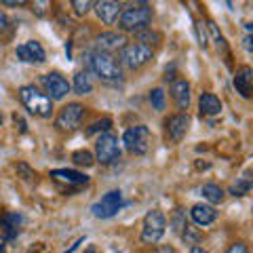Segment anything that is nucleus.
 Returning a JSON list of instances; mask_svg holds the SVG:
<instances>
[{
    "label": "nucleus",
    "instance_id": "nucleus-1",
    "mask_svg": "<svg viewBox=\"0 0 253 253\" xmlns=\"http://www.w3.org/2000/svg\"><path fill=\"white\" fill-rule=\"evenodd\" d=\"M86 59H89L91 72L97 76L101 83H106V84H118V83L123 81L121 63H116V59L110 53L93 51V53H89V57H86Z\"/></svg>",
    "mask_w": 253,
    "mask_h": 253
},
{
    "label": "nucleus",
    "instance_id": "nucleus-2",
    "mask_svg": "<svg viewBox=\"0 0 253 253\" xmlns=\"http://www.w3.org/2000/svg\"><path fill=\"white\" fill-rule=\"evenodd\" d=\"M19 99L26 106V110L34 116L41 118H51L53 114V99L46 93H41L34 84H26L19 89Z\"/></svg>",
    "mask_w": 253,
    "mask_h": 253
},
{
    "label": "nucleus",
    "instance_id": "nucleus-3",
    "mask_svg": "<svg viewBox=\"0 0 253 253\" xmlns=\"http://www.w3.org/2000/svg\"><path fill=\"white\" fill-rule=\"evenodd\" d=\"M150 23H152V11L148 6L129 4L118 15V28L123 32H131V34H137V32L146 30Z\"/></svg>",
    "mask_w": 253,
    "mask_h": 253
},
{
    "label": "nucleus",
    "instance_id": "nucleus-4",
    "mask_svg": "<svg viewBox=\"0 0 253 253\" xmlns=\"http://www.w3.org/2000/svg\"><path fill=\"white\" fill-rule=\"evenodd\" d=\"M152 55H154L152 46L141 42H129L118 51V59H121V66H125L126 70H139L152 59Z\"/></svg>",
    "mask_w": 253,
    "mask_h": 253
},
{
    "label": "nucleus",
    "instance_id": "nucleus-5",
    "mask_svg": "<svg viewBox=\"0 0 253 253\" xmlns=\"http://www.w3.org/2000/svg\"><path fill=\"white\" fill-rule=\"evenodd\" d=\"M167 232V217L163 211L152 209L146 213L144 226H141V243L146 245H156Z\"/></svg>",
    "mask_w": 253,
    "mask_h": 253
},
{
    "label": "nucleus",
    "instance_id": "nucleus-6",
    "mask_svg": "<svg viewBox=\"0 0 253 253\" xmlns=\"http://www.w3.org/2000/svg\"><path fill=\"white\" fill-rule=\"evenodd\" d=\"M121 209H123V192L121 190H112V192L104 194L97 203L93 205L91 213H93V217H97V219H110V217H114Z\"/></svg>",
    "mask_w": 253,
    "mask_h": 253
},
{
    "label": "nucleus",
    "instance_id": "nucleus-7",
    "mask_svg": "<svg viewBox=\"0 0 253 253\" xmlns=\"http://www.w3.org/2000/svg\"><path fill=\"white\" fill-rule=\"evenodd\" d=\"M95 156H97V161L101 165H106V167L121 158V146H118V137L114 133L106 131L104 135H99L97 144H95Z\"/></svg>",
    "mask_w": 253,
    "mask_h": 253
},
{
    "label": "nucleus",
    "instance_id": "nucleus-8",
    "mask_svg": "<svg viewBox=\"0 0 253 253\" xmlns=\"http://www.w3.org/2000/svg\"><path fill=\"white\" fill-rule=\"evenodd\" d=\"M148 139H150V129L146 125H137V126H131V129L125 131L123 144L131 154L141 156L148 152Z\"/></svg>",
    "mask_w": 253,
    "mask_h": 253
},
{
    "label": "nucleus",
    "instance_id": "nucleus-9",
    "mask_svg": "<svg viewBox=\"0 0 253 253\" xmlns=\"http://www.w3.org/2000/svg\"><path fill=\"white\" fill-rule=\"evenodd\" d=\"M83 114H84V108L78 104V101L63 106L61 112L57 114V118H55V126H57L59 131H72V129H76V126L81 125Z\"/></svg>",
    "mask_w": 253,
    "mask_h": 253
},
{
    "label": "nucleus",
    "instance_id": "nucleus-10",
    "mask_svg": "<svg viewBox=\"0 0 253 253\" xmlns=\"http://www.w3.org/2000/svg\"><path fill=\"white\" fill-rule=\"evenodd\" d=\"M41 84L44 86V93L49 95L53 101H59L70 93V83L59 72H49V74L41 76Z\"/></svg>",
    "mask_w": 253,
    "mask_h": 253
},
{
    "label": "nucleus",
    "instance_id": "nucleus-11",
    "mask_svg": "<svg viewBox=\"0 0 253 253\" xmlns=\"http://www.w3.org/2000/svg\"><path fill=\"white\" fill-rule=\"evenodd\" d=\"M95 44H97V51L112 55L116 51H121L126 44V38H125V34H121V32H101V34L95 38Z\"/></svg>",
    "mask_w": 253,
    "mask_h": 253
},
{
    "label": "nucleus",
    "instance_id": "nucleus-12",
    "mask_svg": "<svg viewBox=\"0 0 253 253\" xmlns=\"http://www.w3.org/2000/svg\"><path fill=\"white\" fill-rule=\"evenodd\" d=\"M165 126H167V133H169L171 141H175V144H177V141L184 139V135L188 133L190 118H188V114H184V112L171 114L167 121H165Z\"/></svg>",
    "mask_w": 253,
    "mask_h": 253
},
{
    "label": "nucleus",
    "instance_id": "nucleus-13",
    "mask_svg": "<svg viewBox=\"0 0 253 253\" xmlns=\"http://www.w3.org/2000/svg\"><path fill=\"white\" fill-rule=\"evenodd\" d=\"M15 55H17V59L23 63H42L46 59L44 49L41 46V42H36V41H28L26 44L17 46Z\"/></svg>",
    "mask_w": 253,
    "mask_h": 253
},
{
    "label": "nucleus",
    "instance_id": "nucleus-14",
    "mask_svg": "<svg viewBox=\"0 0 253 253\" xmlns=\"http://www.w3.org/2000/svg\"><path fill=\"white\" fill-rule=\"evenodd\" d=\"M121 11H123V6L118 0H95V15L104 23H108V26H112L118 19Z\"/></svg>",
    "mask_w": 253,
    "mask_h": 253
},
{
    "label": "nucleus",
    "instance_id": "nucleus-15",
    "mask_svg": "<svg viewBox=\"0 0 253 253\" xmlns=\"http://www.w3.org/2000/svg\"><path fill=\"white\" fill-rule=\"evenodd\" d=\"M234 89L245 99L253 97V70L249 66H243V68L236 70V74H234Z\"/></svg>",
    "mask_w": 253,
    "mask_h": 253
},
{
    "label": "nucleus",
    "instance_id": "nucleus-16",
    "mask_svg": "<svg viewBox=\"0 0 253 253\" xmlns=\"http://www.w3.org/2000/svg\"><path fill=\"white\" fill-rule=\"evenodd\" d=\"M21 224H23V217L15 211H9V213H4V215H0V232L4 234L6 241H13L15 236L19 234Z\"/></svg>",
    "mask_w": 253,
    "mask_h": 253
},
{
    "label": "nucleus",
    "instance_id": "nucleus-17",
    "mask_svg": "<svg viewBox=\"0 0 253 253\" xmlns=\"http://www.w3.org/2000/svg\"><path fill=\"white\" fill-rule=\"evenodd\" d=\"M171 97L177 104L179 110H188L190 106V83L184 78H177V81L171 83Z\"/></svg>",
    "mask_w": 253,
    "mask_h": 253
},
{
    "label": "nucleus",
    "instance_id": "nucleus-18",
    "mask_svg": "<svg viewBox=\"0 0 253 253\" xmlns=\"http://www.w3.org/2000/svg\"><path fill=\"white\" fill-rule=\"evenodd\" d=\"M190 215H192L194 219V224H199V226H209L215 221L217 217V211L213 205H194L192 211H190Z\"/></svg>",
    "mask_w": 253,
    "mask_h": 253
},
{
    "label": "nucleus",
    "instance_id": "nucleus-19",
    "mask_svg": "<svg viewBox=\"0 0 253 253\" xmlns=\"http://www.w3.org/2000/svg\"><path fill=\"white\" fill-rule=\"evenodd\" d=\"M51 177L57 179V181H63V184H76V186L86 184V181H89V177H86L84 173L72 171V169H53L51 171Z\"/></svg>",
    "mask_w": 253,
    "mask_h": 253
},
{
    "label": "nucleus",
    "instance_id": "nucleus-20",
    "mask_svg": "<svg viewBox=\"0 0 253 253\" xmlns=\"http://www.w3.org/2000/svg\"><path fill=\"white\" fill-rule=\"evenodd\" d=\"M199 108L203 116H217L221 112V101L217 95L213 93H203L199 97Z\"/></svg>",
    "mask_w": 253,
    "mask_h": 253
},
{
    "label": "nucleus",
    "instance_id": "nucleus-21",
    "mask_svg": "<svg viewBox=\"0 0 253 253\" xmlns=\"http://www.w3.org/2000/svg\"><path fill=\"white\" fill-rule=\"evenodd\" d=\"M201 194H203V199L209 201L211 205H217V203L224 201V190H221L217 184H205L201 188Z\"/></svg>",
    "mask_w": 253,
    "mask_h": 253
},
{
    "label": "nucleus",
    "instance_id": "nucleus-22",
    "mask_svg": "<svg viewBox=\"0 0 253 253\" xmlns=\"http://www.w3.org/2000/svg\"><path fill=\"white\" fill-rule=\"evenodd\" d=\"M93 91V83L89 72H78L74 76V93L76 95H89Z\"/></svg>",
    "mask_w": 253,
    "mask_h": 253
},
{
    "label": "nucleus",
    "instance_id": "nucleus-23",
    "mask_svg": "<svg viewBox=\"0 0 253 253\" xmlns=\"http://www.w3.org/2000/svg\"><path fill=\"white\" fill-rule=\"evenodd\" d=\"M171 228H173V232L179 234V236L186 232L188 221H186V213H184V209H175V211H173V217H171Z\"/></svg>",
    "mask_w": 253,
    "mask_h": 253
},
{
    "label": "nucleus",
    "instance_id": "nucleus-24",
    "mask_svg": "<svg viewBox=\"0 0 253 253\" xmlns=\"http://www.w3.org/2000/svg\"><path fill=\"white\" fill-rule=\"evenodd\" d=\"M72 161L76 165H81V167H91V165L95 163L93 154L89 152V150H76V152L72 154Z\"/></svg>",
    "mask_w": 253,
    "mask_h": 253
},
{
    "label": "nucleus",
    "instance_id": "nucleus-25",
    "mask_svg": "<svg viewBox=\"0 0 253 253\" xmlns=\"http://www.w3.org/2000/svg\"><path fill=\"white\" fill-rule=\"evenodd\" d=\"M158 41H161V36L156 34V32H152V30H141V32H137V42H141V44H148V46H152V44H156Z\"/></svg>",
    "mask_w": 253,
    "mask_h": 253
},
{
    "label": "nucleus",
    "instance_id": "nucleus-26",
    "mask_svg": "<svg viewBox=\"0 0 253 253\" xmlns=\"http://www.w3.org/2000/svg\"><path fill=\"white\" fill-rule=\"evenodd\" d=\"M205 26L209 28L211 36H213V41H215V44H217V49H219V51H226V49H228V46H226V41H224V36L219 34V30H217L215 23H213V21H207V23H205Z\"/></svg>",
    "mask_w": 253,
    "mask_h": 253
},
{
    "label": "nucleus",
    "instance_id": "nucleus-27",
    "mask_svg": "<svg viewBox=\"0 0 253 253\" xmlns=\"http://www.w3.org/2000/svg\"><path fill=\"white\" fill-rule=\"evenodd\" d=\"M150 104H152L154 110H165V91L163 89L150 91Z\"/></svg>",
    "mask_w": 253,
    "mask_h": 253
},
{
    "label": "nucleus",
    "instance_id": "nucleus-28",
    "mask_svg": "<svg viewBox=\"0 0 253 253\" xmlns=\"http://www.w3.org/2000/svg\"><path fill=\"white\" fill-rule=\"evenodd\" d=\"M70 2H72V9H74L76 15H86L91 11L95 0H70Z\"/></svg>",
    "mask_w": 253,
    "mask_h": 253
},
{
    "label": "nucleus",
    "instance_id": "nucleus-29",
    "mask_svg": "<svg viewBox=\"0 0 253 253\" xmlns=\"http://www.w3.org/2000/svg\"><path fill=\"white\" fill-rule=\"evenodd\" d=\"M49 9H51V0H34V4H32V11H34L36 17H44Z\"/></svg>",
    "mask_w": 253,
    "mask_h": 253
},
{
    "label": "nucleus",
    "instance_id": "nucleus-30",
    "mask_svg": "<svg viewBox=\"0 0 253 253\" xmlns=\"http://www.w3.org/2000/svg\"><path fill=\"white\" fill-rule=\"evenodd\" d=\"M110 126H112V121H110V118H101V121L93 123L89 129H86V135H93V133H97V131H108Z\"/></svg>",
    "mask_w": 253,
    "mask_h": 253
},
{
    "label": "nucleus",
    "instance_id": "nucleus-31",
    "mask_svg": "<svg viewBox=\"0 0 253 253\" xmlns=\"http://www.w3.org/2000/svg\"><path fill=\"white\" fill-rule=\"evenodd\" d=\"M207 26H205L203 21H196V36H199V44L203 46V49H207L209 44V38H207V30H205Z\"/></svg>",
    "mask_w": 253,
    "mask_h": 253
},
{
    "label": "nucleus",
    "instance_id": "nucleus-32",
    "mask_svg": "<svg viewBox=\"0 0 253 253\" xmlns=\"http://www.w3.org/2000/svg\"><path fill=\"white\" fill-rule=\"evenodd\" d=\"M247 190H249V181L239 179V181H236V184L230 188V192H232L234 196H245V194H247Z\"/></svg>",
    "mask_w": 253,
    "mask_h": 253
},
{
    "label": "nucleus",
    "instance_id": "nucleus-33",
    "mask_svg": "<svg viewBox=\"0 0 253 253\" xmlns=\"http://www.w3.org/2000/svg\"><path fill=\"white\" fill-rule=\"evenodd\" d=\"M181 239H184L186 243H192V245H194L196 241H199V232H196L194 228H190V226H188V228H186V232L181 234Z\"/></svg>",
    "mask_w": 253,
    "mask_h": 253
},
{
    "label": "nucleus",
    "instance_id": "nucleus-34",
    "mask_svg": "<svg viewBox=\"0 0 253 253\" xmlns=\"http://www.w3.org/2000/svg\"><path fill=\"white\" fill-rule=\"evenodd\" d=\"M17 171H19V173H21V175L26 177V179H32V177H36V173L32 171V169L28 167L26 163H19V165H17Z\"/></svg>",
    "mask_w": 253,
    "mask_h": 253
},
{
    "label": "nucleus",
    "instance_id": "nucleus-35",
    "mask_svg": "<svg viewBox=\"0 0 253 253\" xmlns=\"http://www.w3.org/2000/svg\"><path fill=\"white\" fill-rule=\"evenodd\" d=\"M226 253H247V247L243 243H232L230 247L226 249Z\"/></svg>",
    "mask_w": 253,
    "mask_h": 253
},
{
    "label": "nucleus",
    "instance_id": "nucleus-36",
    "mask_svg": "<svg viewBox=\"0 0 253 253\" xmlns=\"http://www.w3.org/2000/svg\"><path fill=\"white\" fill-rule=\"evenodd\" d=\"M6 30H9V17L0 11V34H4Z\"/></svg>",
    "mask_w": 253,
    "mask_h": 253
},
{
    "label": "nucleus",
    "instance_id": "nucleus-37",
    "mask_svg": "<svg viewBox=\"0 0 253 253\" xmlns=\"http://www.w3.org/2000/svg\"><path fill=\"white\" fill-rule=\"evenodd\" d=\"M243 44H245V49H247L249 53H253V32H249V34L243 38Z\"/></svg>",
    "mask_w": 253,
    "mask_h": 253
},
{
    "label": "nucleus",
    "instance_id": "nucleus-38",
    "mask_svg": "<svg viewBox=\"0 0 253 253\" xmlns=\"http://www.w3.org/2000/svg\"><path fill=\"white\" fill-rule=\"evenodd\" d=\"M0 4H4V6H23V4H28V0H0Z\"/></svg>",
    "mask_w": 253,
    "mask_h": 253
},
{
    "label": "nucleus",
    "instance_id": "nucleus-39",
    "mask_svg": "<svg viewBox=\"0 0 253 253\" xmlns=\"http://www.w3.org/2000/svg\"><path fill=\"white\" fill-rule=\"evenodd\" d=\"M83 243H84V239H78V241H76V243L72 245V247H70L68 251H63V253H74V251L78 249V245H83Z\"/></svg>",
    "mask_w": 253,
    "mask_h": 253
},
{
    "label": "nucleus",
    "instance_id": "nucleus-40",
    "mask_svg": "<svg viewBox=\"0 0 253 253\" xmlns=\"http://www.w3.org/2000/svg\"><path fill=\"white\" fill-rule=\"evenodd\" d=\"M190 253H207V251H205L203 247H199V245H194V247L190 249Z\"/></svg>",
    "mask_w": 253,
    "mask_h": 253
},
{
    "label": "nucleus",
    "instance_id": "nucleus-41",
    "mask_svg": "<svg viewBox=\"0 0 253 253\" xmlns=\"http://www.w3.org/2000/svg\"><path fill=\"white\" fill-rule=\"evenodd\" d=\"M86 253H95V247H89V249H86Z\"/></svg>",
    "mask_w": 253,
    "mask_h": 253
},
{
    "label": "nucleus",
    "instance_id": "nucleus-42",
    "mask_svg": "<svg viewBox=\"0 0 253 253\" xmlns=\"http://www.w3.org/2000/svg\"><path fill=\"white\" fill-rule=\"evenodd\" d=\"M0 253H4V247H2V245H0Z\"/></svg>",
    "mask_w": 253,
    "mask_h": 253
}]
</instances>
